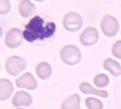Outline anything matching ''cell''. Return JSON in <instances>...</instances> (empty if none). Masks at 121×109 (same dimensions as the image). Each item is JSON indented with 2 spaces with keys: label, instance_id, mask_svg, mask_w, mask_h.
Returning <instances> with one entry per match:
<instances>
[{
  "label": "cell",
  "instance_id": "1",
  "mask_svg": "<svg viewBox=\"0 0 121 109\" xmlns=\"http://www.w3.org/2000/svg\"><path fill=\"white\" fill-rule=\"evenodd\" d=\"M56 31V25L52 21L45 22L40 16H35L26 25L23 31V37L30 43L38 40H43L53 35Z\"/></svg>",
  "mask_w": 121,
  "mask_h": 109
},
{
  "label": "cell",
  "instance_id": "2",
  "mask_svg": "<svg viewBox=\"0 0 121 109\" xmlns=\"http://www.w3.org/2000/svg\"></svg>",
  "mask_w": 121,
  "mask_h": 109
}]
</instances>
